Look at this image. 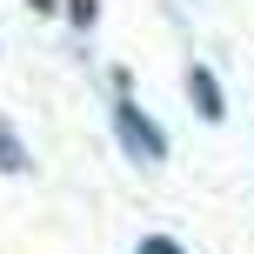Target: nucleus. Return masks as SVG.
Instances as JSON below:
<instances>
[{
  "mask_svg": "<svg viewBox=\"0 0 254 254\" xmlns=\"http://www.w3.org/2000/svg\"><path fill=\"white\" fill-rule=\"evenodd\" d=\"M114 127H121V140H127V147H134V154H140V161H161V154H167L161 127H154L147 114H140L134 101H121V107H114Z\"/></svg>",
  "mask_w": 254,
  "mask_h": 254,
  "instance_id": "1",
  "label": "nucleus"
},
{
  "mask_svg": "<svg viewBox=\"0 0 254 254\" xmlns=\"http://www.w3.org/2000/svg\"><path fill=\"white\" fill-rule=\"evenodd\" d=\"M188 94H194V107H201V121H221V87H214L207 67H194V74H188Z\"/></svg>",
  "mask_w": 254,
  "mask_h": 254,
  "instance_id": "2",
  "label": "nucleus"
},
{
  "mask_svg": "<svg viewBox=\"0 0 254 254\" xmlns=\"http://www.w3.org/2000/svg\"><path fill=\"white\" fill-rule=\"evenodd\" d=\"M0 167H27V154H20V140H7V127H0Z\"/></svg>",
  "mask_w": 254,
  "mask_h": 254,
  "instance_id": "3",
  "label": "nucleus"
},
{
  "mask_svg": "<svg viewBox=\"0 0 254 254\" xmlns=\"http://www.w3.org/2000/svg\"><path fill=\"white\" fill-rule=\"evenodd\" d=\"M140 254H181V241H167V234H147V241H140Z\"/></svg>",
  "mask_w": 254,
  "mask_h": 254,
  "instance_id": "4",
  "label": "nucleus"
},
{
  "mask_svg": "<svg viewBox=\"0 0 254 254\" xmlns=\"http://www.w3.org/2000/svg\"><path fill=\"white\" fill-rule=\"evenodd\" d=\"M74 20H80V27L94 20V0H74Z\"/></svg>",
  "mask_w": 254,
  "mask_h": 254,
  "instance_id": "5",
  "label": "nucleus"
},
{
  "mask_svg": "<svg viewBox=\"0 0 254 254\" xmlns=\"http://www.w3.org/2000/svg\"><path fill=\"white\" fill-rule=\"evenodd\" d=\"M34 7H54V0H34Z\"/></svg>",
  "mask_w": 254,
  "mask_h": 254,
  "instance_id": "6",
  "label": "nucleus"
}]
</instances>
